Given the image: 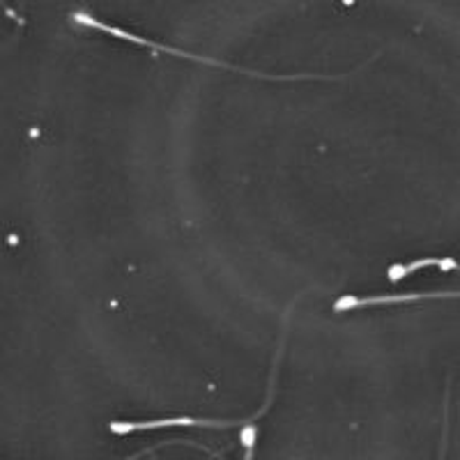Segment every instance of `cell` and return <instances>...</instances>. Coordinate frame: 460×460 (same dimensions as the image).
Returning <instances> with one entry per match:
<instances>
[{
	"instance_id": "6da1fadb",
	"label": "cell",
	"mask_w": 460,
	"mask_h": 460,
	"mask_svg": "<svg viewBox=\"0 0 460 460\" xmlns=\"http://www.w3.org/2000/svg\"><path fill=\"white\" fill-rule=\"evenodd\" d=\"M74 22L81 23V26H90V28H97L102 32H109L113 37H120V40H127V42H134V44H141V47H150L155 51H164V53H171V56H178V58H187V60H196V63H203V65H212V67H224V69H233V72H242L246 76H256V79H270V81H297V79H323V76H314V74H295V76H272V74H258V72H249V69H242L235 67V65H228V63H221V60H209V58L203 56H191L187 51H180V49H171L166 44H159V42H150V40H143V37L131 35V32L120 31V28L109 26V23H102L97 19H93L90 14H84V12H76L74 14ZM327 79H334V76H327Z\"/></svg>"
},
{
	"instance_id": "7a4b0ae2",
	"label": "cell",
	"mask_w": 460,
	"mask_h": 460,
	"mask_svg": "<svg viewBox=\"0 0 460 460\" xmlns=\"http://www.w3.org/2000/svg\"><path fill=\"white\" fill-rule=\"evenodd\" d=\"M460 297V293H410V295H377V297H341L336 299V311L361 309V306H373V304H402V302H419V299H445Z\"/></svg>"
}]
</instances>
